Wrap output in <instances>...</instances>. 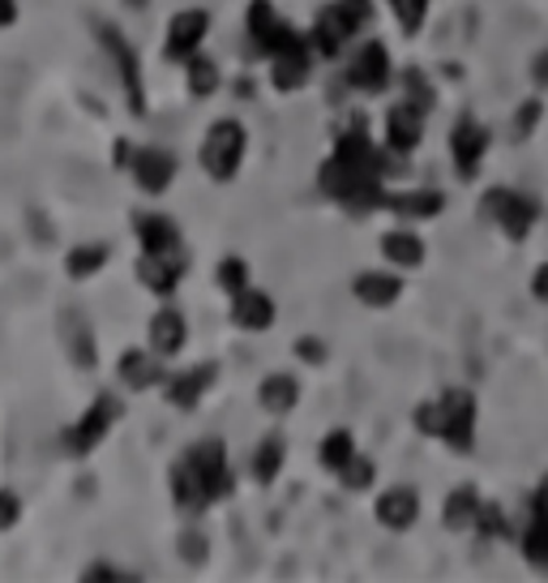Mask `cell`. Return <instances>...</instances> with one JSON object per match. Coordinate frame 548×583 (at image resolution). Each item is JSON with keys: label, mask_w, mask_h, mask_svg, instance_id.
Masks as SVG:
<instances>
[{"label": "cell", "mask_w": 548, "mask_h": 583, "mask_svg": "<svg viewBox=\"0 0 548 583\" xmlns=\"http://www.w3.org/2000/svg\"><path fill=\"white\" fill-rule=\"evenodd\" d=\"M108 258H112V249L108 245H99V240H86V245H74L69 253H65V274L69 279H95V274L108 267Z\"/></svg>", "instance_id": "4dcf8cb0"}, {"label": "cell", "mask_w": 548, "mask_h": 583, "mask_svg": "<svg viewBox=\"0 0 548 583\" xmlns=\"http://www.w3.org/2000/svg\"><path fill=\"white\" fill-rule=\"evenodd\" d=\"M484 155H489V129H484L480 120L463 117L450 129V159H454V172H459L463 181L480 176Z\"/></svg>", "instance_id": "5bb4252c"}, {"label": "cell", "mask_w": 548, "mask_h": 583, "mask_svg": "<svg viewBox=\"0 0 548 583\" xmlns=\"http://www.w3.org/2000/svg\"><path fill=\"white\" fill-rule=\"evenodd\" d=\"M244 151H249V133H244V125L240 120H215L210 129H206V138H201V172L210 176V181H219V185H228L235 172H240V163H244Z\"/></svg>", "instance_id": "277c9868"}, {"label": "cell", "mask_w": 548, "mask_h": 583, "mask_svg": "<svg viewBox=\"0 0 548 583\" xmlns=\"http://www.w3.org/2000/svg\"><path fill=\"white\" fill-rule=\"evenodd\" d=\"M343 4L352 9V13H355V22H360V26H369V22H373V0H343Z\"/></svg>", "instance_id": "bcb514c9"}, {"label": "cell", "mask_w": 548, "mask_h": 583, "mask_svg": "<svg viewBox=\"0 0 548 583\" xmlns=\"http://www.w3.org/2000/svg\"><path fill=\"white\" fill-rule=\"evenodd\" d=\"M480 494L471 489V485H459L454 494H446V506H441V523L450 528V532H468L475 528V515H480Z\"/></svg>", "instance_id": "f546056e"}, {"label": "cell", "mask_w": 548, "mask_h": 583, "mask_svg": "<svg viewBox=\"0 0 548 583\" xmlns=\"http://www.w3.org/2000/svg\"><path fill=\"white\" fill-rule=\"evenodd\" d=\"M215 279H219V288H223L228 296H235V292L249 288V262H244V258H223L219 271H215Z\"/></svg>", "instance_id": "8d00e7d4"}, {"label": "cell", "mask_w": 548, "mask_h": 583, "mask_svg": "<svg viewBox=\"0 0 548 583\" xmlns=\"http://www.w3.org/2000/svg\"><path fill=\"white\" fill-rule=\"evenodd\" d=\"M352 292L360 305H369V310H391L394 301L403 296V279L391 271H360L352 279Z\"/></svg>", "instance_id": "603a6c76"}, {"label": "cell", "mask_w": 548, "mask_h": 583, "mask_svg": "<svg viewBox=\"0 0 548 583\" xmlns=\"http://www.w3.org/2000/svg\"><path fill=\"white\" fill-rule=\"evenodd\" d=\"M475 528L484 532V537H514L506 528V515H502V506H480V515H475Z\"/></svg>", "instance_id": "f35d334b"}, {"label": "cell", "mask_w": 548, "mask_h": 583, "mask_svg": "<svg viewBox=\"0 0 548 583\" xmlns=\"http://www.w3.org/2000/svg\"><path fill=\"white\" fill-rule=\"evenodd\" d=\"M180 549H185V558H189V562H201V558H206V541L194 537V532H185V537H180Z\"/></svg>", "instance_id": "ee69618b"}, {"label": "cell", "mask_w": 548, "mask_h": 583, "mask_svg": "<svg viewBox=\"0 0 548 583\" xmlns=\"http://www.w3.org/2000/svg\"><path fill=\"white\" fill-rule=\"evenodd\" d=\"M129 172H133V185L142 194L158 197L167 194L172 181H176V155L163 151V147H142V151H133V159H129Z\"/></svg>", "instance_id": "4fadbf2b"}, {"label": "cell", "mask_w": 548, "mask_h": 583, "mask_svg": "<svg viewBox=\"0 0 548 583\" xmlns=\"http://www.w3.org/2000/svg\"><path fill=\"white\" fill-rule=\"evenodd\" d=\"M412 425L425 438H441L454 451H471L475 446V395L463 387H450L429 403H420L412 412Z\"/></svg>", "instance_id": "3957f363"}, {"label": "cell", "mask_w": 548, "mask_h": 583, "mask_svg": "<svg viewBox=\"0 0 548 583\" xmlns=\"http://www.w3.org/2000/svg\"><path fill=\"white\" fill-rule=\"evenodd\" d=\"M364 26L355 22V13L343 4V0H335V4H326V9H317L314 18V31H309V43L317 47V56H326V61H335V56H343V47L360 35Z\"/></svg>", "instance_id": "9c48e42d"}, {"label": "cell", "mask_w": 548, "mask_h": 583, "mask_svg": "<svg viewBox=\"0 0 548 583\" xmlns=\"http://www.w3.org/2000/svg\"><path fill=\"white\" fill-rule=\"evenodd\" d=\"M296 35H300V31L287 26V22L278 18L274 0H249V13H244V40H249V52H253V56L271 61L274 52L287 47Z\"/></svg>", "instance_id": "52a82bcc"}, {"label": "cell", "mask_w": 548, "mask_h": 583, "mask_svg": "<svg viewBox=\"0 0 548 583\" xmlns=\"http://www.w3.org/2000/svg\"><path fill=\"white\" fill-rule=\"evenodd\" d=\"M540 117H545V104H540V99H527V104H518L514 125H509V138H514V142H527V138L536 133Z\"/></svg>", "instance_id": "d590c367"}, {"label": "cell", "mask_w": 548, "mask_h": 583, "mask_svg": "<svg viewBox=\"0 0 548 583\" xmlns=\"http://www.w3.org/2000/svg\"><path fill=\"white\" fill-rule=\"evenodd\" d=\"M391 159L386 151L373 147L364 120H355L348 133H339L330 159L317 172L321 194L339 206H348L352 215H369V210H386V176H391Z\"/></svg>", "instance_id": "6da1fadb"}, {"label": "cell", "mask_w": 548, "mask_h": 583, "mask_svg": "<svg viewBox=\"0 0 548 583\" xmlns=\"http://www.w3.org/2000/svg\"><path fill=\"white\" fill-rule=\"evenodd\" d=\"M257 403L271 412V417H287L296 403H300V382L292 374H266L262 387H257Z\"/></svg>", "instance_id": "4316f807"}, {"label": "cell", "mask_w": 548, "mask_h": 583, "mask_svg": "<svg viewBox=\"0 0 548 583\" xmlns=\"http://www.w3.org/2000/svg\"><path fill=\"white\" fill-rule=\"evenodd\" d=\"M18 18H22V4L18 0H0V31L18 26Z\"/></svg>", "instance_id": "f6af8a7d"}, {"label": "cell", "mask_w": 548, "mask_h": 583, "mask_svg": "<svg viewBox=\"0 0 548 583\" xmlns=\"http://www.w3.org/2000/svg\"><path fill=\"white\" fill-rule=\"evenodd\" d=\"M95 35H99V43H103L108 61L117 65L120 86H124V99H129V112H133V117H142V112H146V82H142L138 47L124 40V35H120V26H112V22H99V26H95Z\"/></svg>", "instance_id": "8992f818"}, {"label": "cell", "mask_w": 548, "mask_h": 583, "mask_svg": "<svg viewBox=\"0 0 548 583\" xmlns=\"http://www.w3.org/2000/svg\"><path fill=\"white\" fill-rule=\"evenodd\" d=\"M163 356L158 352H146V348H124L117 360V378L120 387L129 390H151L163 382V365H158Z\"/></svg>", "instance_id": "ffe728a7"}, {"label": "cell", "mask_w": 548, "mask_h": 583, "mask_svg": "<svg viewBox=\"0 0 548 583\" xmlns=\"http://www.w3.org/2000/svg\"><path fill=\"white\" fill-rule=\"evenodd\" d=\"M81 580H129V575L117 571V566H108V562H95V566L81 571Z\"/></svg>", "instance_id": "b9f144b4"}, {"label": "cell", "mask_w": 548, "mask_h": 583, "mask_svg": "<svg viewBox=\"0 0 548 583\" xmlns=\"http://www.w3.org/2000/svg\"><path fill=\"white\" fill-rule=\"evenodd\" d=\"M18 519H22V498H18L13 489H4V485H0V532L18 528Z\"/></svg>", "instance_id": "ab89813d"}, {"label": "cell", "mask_w": 548, "mask_h": 583, "mask_svg": "<svg viewBox=\"0 0 548 583\" xmlns=\"http://www.w3.org/2000/svg\"><path fill=\"white\" fill-rule=\"evenodd\" d=\"M283 464H287V438L283 433H266L257 442V455H253V481L271 489L274 481H278V472H283Z\"/></svg>", "instance_id": "f1b7e54d"}, {"label": "cell", "mask_w": 548, "mask_h": 583, "mask_svg": "<svg viewBox=\"0 0 548 583\" xmlns=\"http://www.w3.org/2000/svg\"><path fill=\"white\" fill-rule=\"evenodd\" d=\"M425 120L429 112L425 108H416V104H394L391 112H386V151L398 159H407L420 142H425Z\"/></svg>", "instance_id": "2e32d148"}, {"label": "cell", "mask_w": 548, "mask_h": 583, "mask_svg": "<svg viewBox=\"0 0 548 583\" xmlns=\"http://www.w3.org/2000/svg\"><path fill=\"white\" fill-rule=\"evenodd\" d=\"M206 35H210V13H206V9H180V13H172V22H167L163 56H167L172 65H185L189 56L201 52Z\"/></svg>", "instance_id": "30bf717a"}, {"label": "cell", "mask_w": 548, "mask_h": 583, "mask_svg": "<svg viewBox=\"0 0 548 583\" xmlns=\"http://www.w3.org/2000/svg\"><path fill=\"white\" fill-rule=\"evenodd\" d=\"M420 519V494L407 489V485H394L377 498V523L391 528V532H407L412 523Z\"/></svg>", "instance_id": "7402d4cb"}, {"label": "cell", "mask_w": 548, "mask_h": 583, "mask_svg": "<svg viewBox=\"0 0 548 583\" xmlns=\"http://www.w3.org/2000/svg\"><path fill=\"white\" fill-rule=\"evenodd\" d=\"M215 378H219V365L215 360L194 365V369H180V374H167L163 378V399L172 408H180V412H194L197 403L206 399V390L215 387Z\"/></svg>", "instance_id": "9a60e30c"}, {"label": "cell", "mask_w": 548, "mask_h": 583, "mask_svg": "<svg viewBox=\"0 0 548 583\" xmlns=\"http://www.w3.org/2000/svg\"><path fill=\"white\" fill-rule=\"evenodd\" d=\"M172 503L180 506L185 515H201L210 510L215 503L232 498L235 489V476L232 464H228V446L219 438H201L194 442L176 464H172Z\"/></svg>", "instance_id": "7a4b0ae2"}, {"label": "cell", "mask_w": 548, "mask_h": 583, "mask_svg": "<svg viewBox=\"0 0 548 583\" xmlns=\"http://www.w3.org/2000/svg\"><path fill=\"white\" fill-rule=\"evenodd\" d=\"M386 210L398 219H437L446 210V194L437 190H403V194L386 197Z\"/></svg>", "instance_id": "484cf974"}, {"label": "cell", "mask_w": 548, "mask_h": 583, "mask_svg": "<svg viewBox=\"0 0 548 583\" xmlns=\"http://www.w3.org/2000/svg\"><path fill=\"white\" fill-rule=\"evenodd\" d=\"M407 104H416V108H425V112H432V104H437L429 78H425L420 69H407Z\"/></svg>", "instance_id": "74e56055"}, {"label": "cell", "mask_w": 548, "mask_h": 583, "mask_svg": "<svg viewBox=\"0 0 548 583\" xmlns=\"http://www.w3.org/2000/svg\"><path fill=\"white\" fill-rule=\"evenodd\" d=\"M480 210L497 224V233L506 240H527L531 228H536V219H540L536 202L527 194H514V190H489L484 202H480Z\"/></svg>", "instance_id": "ba28073f"}, {"label": "cell", "mask_w": 548, "mask_h": 583, "mask_svg": "<svg viewBox=\"0 0 548 583\" xmlns=\"http://www.w3.org/2000/svg\"><path fill=\"white\" fill-rule=\"evenodd\" d=\"M518 544H523V558H527L536 571H545L548 575V476L540 481V489H536V498H531V519H527Z\"/></svg>", "instance_id": "ac0fdd59"}, {"label": "cell", "mask_w": 548, "mask_h": 583, "mask_svg": "<svg viewBox=\"0 0 548 583\" xmlns=\"http://www.w3.org/2000/svg\"><path fill=\"white\" fill-rule=\"evenodd\" d=\"M185 82H189V95L194 99H206V95H215L219 90V65L210 61V56H189L185 61Z\"/></svg>", "instance_id": "d6a6232c"}, {"label": "cell", "mask_w": 548, "mask_h": 583, "mask_svg": "<svg viewBox=\"0 0 548 583\" xmlns=\"http://www.w3.org/2000/svg\"><path fill=\"white\" fill-rule=\"evenodd\" d=\"M296 356H300L305 365H321V360H326V344H321V339H296Z\"/></svg>", "instance_id": "60d3db41"}, {"label": "cell", "mask_w": 548, "mask_h": 583, "mask_svg": "<svg viewBox=\"0 0 548 583\" xmlns=\"http://www.w3.org/2000/svg\"><path fill=\"white\" fill-rule=\"evenodd\" d=\"M274 301L262 292V288H244L232 296V326L249 331V335H262L274 326Z\"/></svg>", "instance_id": "44dd1931"}, {"label": "cell", "mask_w": 548, "mask_h": 583, "mask_svg": "<svg viewBox=\"0 0 548 583\" xmlns=\"http://www.w3.org/2000/svg\"><path fill=\"white\" fill-rule=\"evenodd\" d=\"M133 233H138V245H142V253H185V240H180V228H176V219L172 215H138L133 219Z\"/></svg>", "instance_id": "d6986e66"}, {"label": "cell", "mask_w": 548, "mask_h": 583, "mask_svg": "<svg viewBox=\"0 0 548 583\" xmlns=\"http://www.w3.org/2000/svg\"><path fill=\"white\" fill-rule=\"evenodd\" d=\"M335 476L343 481V489H348V494H364V489H369V485L377 481V464H373L369 455H360V451H355L352 460L339 467Z\"/></svg>", "instance_id": "836d02e7"}, {"label": "cell", "mask_w": 548, "mask_h": 583, "mask_svg": "<svg viewBox=\"0 0 548 583\" xmlns=\"http://www.w3.org/2000/svg\"><path fill=\"white\" fill-rule=\"evenodd\" d=\"M352 455H355L352 429H330V433L321 438V451H317V460H321V467H326V472H339V467L348 464Z\"/></svg>", "instance_id": "1f68e13d"}, {"label": "cell", "mask_w": 548, "mask_h": 583, "mask_svg": "<svg viewBox=\"0 0 548 583\" xmlns=\"http://www.w3.org/2000/svg\"><path fill=\"white\" fill-rule=\"evenodd\" d=\"M391 9L403 35H420L425 22H429V0H391Z\"/></svg>", "instance_id": "e575fe53"}, {"label": "cell", "mask_w": 548, "mask_h": 583, "mask_svg": "<svg viewBox=\"0 0 548 583\" xmlns=\"http://www.w3.org/2000/svg\"><path fill=\"white\" fill-rule=\"evenodd\" d=\"M120 412H124V403H120L112 390H99L90 403H86V412H81L74 425L65 429V451L74 455V460H86L95 446H103V438L112 433V425L120 421Z\"/></svg>", "instance_id": "5b68a950"}, {"label": "cell", "mask_w": 548, "mask_h": 583, "mask_svg": "<svg viewBox=\"0 0 548 583\" xmlns=\"http://www.w3.org/2000/svg\"><path fill=\"white\" fill-rule=\"evenodd\" d=\"M531 296H536L540 305H548V262H540L536 274H531Z\"/></svg>", "instance_id": "7bdbcfd3"}, {"label": "cell", "mask_w": 548, "mask_h": 583, "mask_svg": "<svg viewBox=\"0 0 548 583\" xmlns=\"http://www.w3.org/2000/svg\"><path fill=\"white\" fill-rule=\"evenodd\" d=\"M309 74H314V43H309V35H296L287 47H278L271 56V86L283 90V95L300 90L309 82Z\"/></svg>", "instance_id": "7c38bea8"}, {"label": "cell", "mask_w": 548, "mask_h": 583, "mask_svg": "<svg viewBox=\"0 0 548 583\" xmlns=\"http://www.w3.org/2000/svg\"><path fill=\"white\" fill-rule=\"evenodd\" d=\"M348 82H352L360 95H382L394 82V61L391 47L382 40H369L355 47L352 65H348Z\"/></svg>", "instance_id": "8fae6325"}, {"label": "cell", "mask_w": 548, "mask_h": 583, "mask_svg": "<svg viewBox=\"0 0 548 583\" xmlns=\"http://www.w3.org/2000/svg\"><path fill=\"white\" fill-rule=\"evenodd\" d=\"M531 82H536V86H548V47L531 61Z\"/></svg>", "instance_id": "7dc6e473"}, {"label": "cell", "mask_w": 548, "mask_h": 583, "mask_svg": "<svg viewBox=\"0 0 548 583\" xmlns=\"http://www.w3.org/2000/svg\"><path fill=\"white\" fill-rule=\"evenodd\" d=\"M138 283L155 296H172L180 288V279L189 271V253H142L138 258Z\"/></svg>", "instance_id": "e0dca14e"}, {"label": "cell", "mask_w": 548, "mask_h": 583, "mask_svg": "<svg viewBox=\"0 0 548 583\" xmlns=\"http://www.w3.org/2000/svg\"><path fill=\"white\" fill-rule=\"evenodd\" d=\"M112 159H117V168H129V159H133V147H129V142L120 138V142H117V155H112Z\"/></svg>", "instance_id": "c3c4849f"}, {"label": "cell", "mask_w": 548, "mask_h": 583, "mask_svg": "<svg viewBox=\"0 0 548 583\" xmlns=\"http://www.w3.org/2000/svg\"><path fill=\"white\" fill-rule=\"evenodd\" d=\"M189 344V322L180 310H158L151 317V352L158 356H180Z\"/></svg>", "instance_id": "d4e9b609"}, {"label": "cell", "mask_w": 548, "mask_h": 583, "mask_svg": "<svg viewBox=\"0 0 548 583\" xmlns=\"http://www.w3.org/2000/svg\"><path fill=\"white\" fill-rule=\"evenodd\" d=\"M382 253H386V262H394V267L416 271L425 262V240L412 233V228H394V233L382 236Z\"/></svg>", "instance_id": "83f0119b"}, {"label": "cell", "mask_w": 548, "mask_h": 583, "mask_svg": "<svg viewBox=\"0 0 548 583\" xmlns=\"http://www.w3.org/2000/svg\"><path fill=\"white\" fill-rule=\"evenodd\" d=\"M61 344L69 352V360L78 365V369H95V335H90V322L81 317L78 310H65L61 313Z\"/></svg>", "instance_id": "cb8c5ba5"}]
</instances>
